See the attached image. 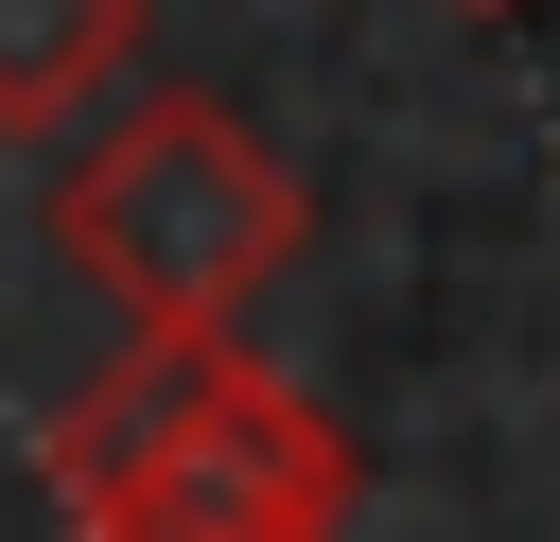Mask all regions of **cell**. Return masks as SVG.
Returning <instances> with one entry per match:
<instances>
[{"mask_svg": "<svg viewBox=\"0 0 560 542\" xmlns=\"http://www.w3.org/2000/svg\"><path fill=\"white\" fill-rule=\"evenodd\" d=\"M158 0H0V140H70L105 87H140Z\"/></svg>", "mask_w": 560, "mask_h": 542, "instance_id": "3", "label": "cell"}, {"mask_svg": "<svg viewBox=\"0 0 560 542\" xmlns=\"http://www.w3.org/2000/svg\"><path fill=\"white\" fill-rule=\"evenodd\" d=\"M350 420L245 332H140L52 402V507L88 542H350Z\"/></svg>", "mask_w": 560, "mask_h": 542, "instance_id": "1", "label": "cell"}, {"mask_svg": "<svg viewBox=\"0 0 560 542\" xmlns=\"http://www.w3.org/2000/svg\"><path fill=\"white\" fill-rule=\"evenodd\" d=\"M35 227L88 297H122V332H245L262 280H298L315 192L280 175V140L228 87H140L105 140H70Z\"/></svg>", "mask_w": 560, "mask_h": 542, "instance_id": "2", "label": "cell"}, {"mask_svg": "<svg viewBox=\"0 0 560 542\" xmlns=\"http://www.w3.org/2000/svg\"><path fill=\"white\" fill-rule=\"evenodd\" d=\"M455 17H525V0H455Z\"/></svg>", "mask_w": 560, "mask_h": 542, "instance_id": "4", "label": "cell"}]
</instances>
